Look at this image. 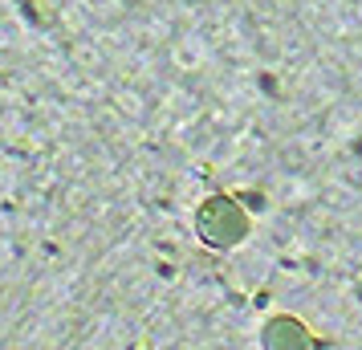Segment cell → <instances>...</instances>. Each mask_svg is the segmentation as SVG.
I'll list each match as a JSON object with an SVG mask.
<instances>
[]
</instances>
